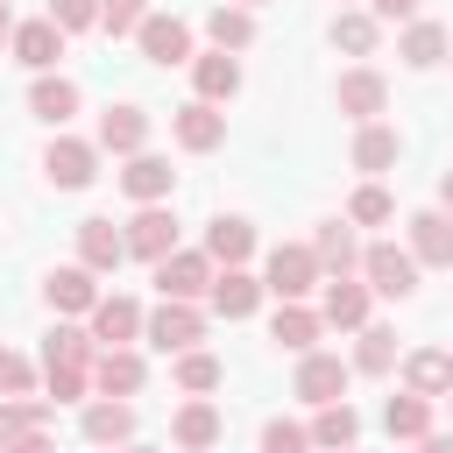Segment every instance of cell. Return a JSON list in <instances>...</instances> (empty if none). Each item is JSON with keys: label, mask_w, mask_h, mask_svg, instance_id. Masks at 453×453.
Returning <instances> with one entry per match:
<instances>
[{"label": "cell", "mask_w": 453, "mask_h": 453, "mask_svg": "<svg viewBox=\"0 0 453 453\" xmlns=\"http://www.w3.org/2000/svg\"><path fill=\"white\" fill-rule=\"evenodd\" d=\"M319 255H311V241H276L269 248V262H262V290L276 297V304H304L311 290H319Z\"/></svg>", "instance_id": "1"}, {"label": "cell", "mask_w": 453, "mask_h": 453, "mask_svg": "<svg viewBox=\"0 0 453 453\" xmlns=\"http://www.w3.org/2000/svg\"><path fill=\"white\" fill-rule=\"evenodd\" d=\"M354 276L368 283V297H411V290H418V262H411V248H396V241H368Z\"/></svg>", "instance_id": "2"}, {"label": "cell", "mask_w": 453, "mask_h": 453, "mask_svg": "<svg viewBox=\"0 0 453 453\" xmlns=\"http://www.w3.org/2000/svg\"><path fill=\"white\" fill-rule=\"evenodd\" d=\"M212 276H219V269H212L205 248H170V255L156 262V290H163L170 304H198V297L212 290Z\"/></svg>", "instance_id": "3"}, {"label": "cell", "mask_w": 453, "mask_h": 453, "mask_svg": "<svg viewBox=\"0 0 453 453\" xmlns=\"http://www.w3.org/2000/svg\"><path fill=\"white\" fill-rule=\"evenodd\" d=\"M142 340H149L156 354H191V347L205 340V311H198V304H170V297H163V304L142 319Z\"/></svg>", "instance_id": "4"}, {"label": "cell", "mask_w": 453, "mask_h": 453, "mask_svg": "<svg viewBox=\"0 0 453 453\" xmlns=\"http://www.w3.org/2000/svg\"><path fill=\"white\" fill-rule=\"evenodd\" d=\"M42 177H50L57 191H85V184L99 177V142H78V134H57V142L42 149Z\"/></svg>", "instance_id": "5"}, {"label": "cell", "mask_w": 453, "mask_h": 453, "mask_svg": "<svg viewBox=\"0 0 453 453\" xmlns=\"http://www.w3.org/2000/svg\"><path fill=\"white\" fill-rule=\"evenodd\" d=\"M333 106L347 113V120H382V106H389V85H382V71H368V64H354V71H340V85H333Z\"/></svg>", "instance_id": "6"}, {"label": "cell", "mask_w": 453, "mask_h": 453, "mask_svg": "<svg viewBox=\"0 0 453 453\" xmlns=\"http://www.w3.org/2000/svg\"><path fill=\"white\" fill-rule=\"evenodd\" d=\"M347 382H354V368H347L340 354H319V347H311V354H297V396H304L311 411H319V403H340V396H347Z\"/></svg>", "instance_id": "7"}, {"label": "cell", "mask_w": 453, "mask_h": 453, "mask_svg": "<svg viewBox=\"0 0 453 453\" xmlns=\"http://www.w3.org/2000/svg\"><path fill=\"white\" fill-rule=\"evenodd\" d=\"M127 262V234L113 226V219H78V269H92V276H113Z\"/></svg>", "instance_id": "8"}, {"label": "cell", "mask_w": 453, "mask_h": 453, "mask_svg": "<svg viewBox=\"0 0 453 453\" xmlns=\"http://www.w3.org/2000/svg\"><path fill=\"white\" fill-rule=\"evenodd\" d=\"M120 234H127V255H142V262H163V255L177 248V212H170V205H142V212H134Z\"/></svg>", "instance_id": "9"}, {"label": "cell", "mask_w": 453, "mask_h": 453, "mask_svg": "<svg viewBox=\"0 0 453 453\" xmlns=\"http://www.w3.org/2000/svg\"><path fill=\"white\" fill-rule=\"evenodd\" d=\"M92 382H99V396H120V403H127V396L149 382V361H142L134 347H99V354H92Z\"/></svg>", "instance_id": "10"}, {"label": "cell", "mask_w": 453, "mask_h": 453, "mask_svg": "<svg viewBox=\"0 0 453 453\" xmlns=\"http://www.w3.org/2000/svg\"><path fill=\"white\" fill-rule=\"evenodd\" d=\"M403 389L425 396V403L453 396V354H446V347H411V354H403Z\"/></svg>", "instance_id": "11"}, {"label": "cell", "mask_w": 453, "mask_h": 453, "mask_svg": "<svg viewBox=\"0 0 453 453\" xmlns=\"http://www.w3.org/2000/svg\"><path fill=\"white\" fill-rule=\"evenodd\" d=\"M134 42H142V57L163 64V71H170V64H191V28H184L177 14H149V21L134 28Z\"/></svg>", "instance_id": "12"}, {"label": "cell", "mask_w": 453, "mask_h": 453, "mask_svg": "<svg viewBox=\"0 0 453 453\" xmlns=\"http://www.w3.org/2000/svg\"><path fill=\"white\" fill-rule=\"evenodd\" d=\"M170 134H177V149L205 156V149H219V142H226V113H219V106H205V99H191V106H177V113H170Z\"/></svg>", "instance_id": "13"}, {"label": "cell", "mask_w": 453, "mask_h": 453, "mask_svg": "<svg viewBox=\"0 0 453 453\" xmlns=\"http://www.w3.org/2000/svg\"><path fill=\"white\" fill-rule=\"evenodd\" d=\"M120 191L134 198V205H163L170 191H177V170H170V156H127V170H120Z\"/></svg>", "instance_id": "14"}, {"label": "cell", "mask_w": 453, "mask_h": 453, "mask_svg": "<svg viewBox=\"0 0 453 453\" xmlns=\"http://www.w3.org/2000/svg\"><path fill=\"white\" fill-rule=\"evenodd\" d=\"M219 432H226V418H219V403H205V396L177 403V418H170V439H177L184 453H212Z\"/></svg>", "instance_id": "15"}, {"label": "cell", "mask_w": 453, "mask_h": 453, "mask_svg": "<svg viewBox=\"0 0 453 453\" xmlns=\"http://www.w3.org/2000/svg\"><path fill=\"white\" fill-rule=\"evenodd\" d=\"M403 226H411V262H418V269H446V262H453V219H446L439 205H432V212H411Z\"/></svg>", "instance_id": "16"}, {"label": "cell", "mask_w": 453, "mask_h": 453, "mask_svg": "<svg viewBox=\"0 0 453 453\" xmlns=\"http://www.w3.org/2000/svg\"><path fill=\"white\" fill-rule=\"evenodd\" d=\"M7 50H14V64H28V71L42 78V71L64 57V28H57L50 14H42V21H14V42H7Z\"/></svg>", "instance_id": "17"}, {"label": "cell", "mask_w": 453, "mask_h": 453, "mask_svg": "<svg viewBox=\"0 0 453 453\" xmlns=\"http://www.w3.org/2000/svg\"><path fill=\"white\" fill-rule=\"evenodd\" d=\"M99 149H113V156H142V149H149V113H142L134 99L106 106V113H99Z\"/></svg>", "instance_id": "18"}, {"label": "cell", "mask_w": 453, "mask_h": 453, "mask_svg": "<svg viewBox=\"0 0 453 453\" xmlns=\"http://www.w3.org/2000/svg\"><path fill=\"white\" fill-rule=\"evenodd\" d=\"M85 319H92L85 333H92L99 347H127V340H142V304H134V297H99Z\"/></svg>", "instance_id": "19"}, {"label": "cell", "mask_w": 453, "mask_h": 453, "mask_svg": "<svg viewBox=\"0 0 453 453\" xmlns=\"http://www.w3.org/2000/svg\"><path fill=\"white\" fill-rule=\"evenodd\" d=\"M191 85H198V99H205V106H226V99L241 92V57H226V50L191 57Z\"/></svg>", "instance_id": "20"}, {"label": "cell", "mask_w": 453, "mask_h": 453, "mask_svg": "<svg viewBox=\"0 0 453 453\" xmlns=\"http://www.w3.org/2000/svg\"><path fill=\"white\" fill-rule=\"evenodd\" d=\"M42 297H50V311H92L99 304V283H92V269H78V262H64V269H50L42 276Z\"/></svg>", "instance_id": "21"}, {"label": "cell", "mask_w": 453, "mask_h": 453, "mask_svg": "<svg viewBox=\"0 0 453 453\" xmlns=\"http://www.w3.org/2000/svg\"><path fill=\"white\" fill-rule=\"evenodd\" d=\"M78 432H85L92 446H127V439H134V403H120V396H99V403H85Z\"/></svg>", "instance_id": "22"}, {"label": "cell", "mask_w": 453, "mask_h": 453, "mask_svg": "<svg viewBox=\"0 0 453 453\" xmlns=\"http://www.w3.org/2000/svg\"><path fill=\"white\" fill-rule=\"evenodd\" d=\"M205 297H212L219 319H255V304H262V276H248V269H219Z\"/></svg>", "instance_id": "23"}, {"label": "cell", "mask_w": 453, "mask_h": 453, "mask_svg": "<svg viewBox=\"0 0 453 453\" xmlns=\"http://www.w3.org/2000/svg\"><path fill=\"white\" fill-rule=\"evenodd\" d=\"M319 319H326V326H347V333H361V326H368V283H361V276H333V283H326V304H319Z\"/></svg>", "instance_id": "24"}, {"label": "cell", "mask_w": 453, "mask_h": 453, "mask_svg": "<svg viewBox=\"0 0 453 453\" xmlns=\"http://www.w3.org/2000/svg\"><path fill=\"white\" fill-rule=\"evenodd\" d=\"M304 432H311V446H319V453H347V446L361 439V411H354L347 396H340V403H319V418H311Z\"/></svg>", "instance_id": "25"}, {"label": "cell", "mask_w": 453, "mask_h": 453, "mask_svg": "<svg viewBox=\"0 0 453 453\" xmlns=\"http://www.w3.org/2000/svg\"><path fill=\"white\" fill-rule=\"evenodd\" d=\"M205 255H212V262H226V269H241V262L255 255V226H248L241 212H219V219L205 226Z\"/></svg>", "instance_id": "26"}, {"label": "cell", "mask_w": 453, "mask_h": 453, "mask_svg": "<svg viewBox=\"0 0 453 453\" xmlns=\"http://www.w3.org/2000/svg\"><path fill=\"white\" fill-rule=\"evenodd\" d=\"M311 255H319V269H333V276H354V269H361V248H354V226H347V219H319Z\"/></svg>", "instance_id": "27"}, {"label": "cell", "mask_w": 453, "mask_h": 453, "mask_svg": "<svg viewBox=\"0 0 453 453\" xmlns=\"http://www.w3.org/2000/svg\"><path fill=\"white\" fill-rule=\"evenodd\" d=\"M319 333H326V319H319L311 304H276V319H269V340L290 347V354H311Z\"/></svg>", "instance_id": "28"}, {"label": "cell", "mask_w": 453, "mask_h": 453, "mask_svg": "<svg viewBox=\"0 0 453 453\" xmlns=\"http://www.w3.org/2000/svg\"><path fill=\"white\" fill-rule=\"evenodd\" d=\"M446 50H453V35H446L439 21H403V42H396V57H403L411 71H432V64H446Z\"/></svg>", "instance_id": "29"}, {"label": "cell", "mask_w": 453, "mask_h": 453, "mask_svg": "<svg viewBox=\"0 0 453 453\" xmlns=\"http://www.w3.org/2000/svg\"><path fill=\"white\" fill-rule=\"evenodd\" d=\"M28 113H35V120H50V127H64V120L78 113V85H71V78H50V71H42V78L28 85Z\"/></svg>", "instance_id": "30"}, {"label": "cell", "mask_w": 453, "mask_h": 453, "mask_svg": "<svg viewBox=\"0 0 453 453\" xmlns=\"http://www.w3.org/2000/svg\"><path fill=\"white\" fill-rule=\"evenodd\" d=\"M92 354H99V340L85 326H71V319L42 340V368H92Z\"/></svg>", "instance_id": "31"}, {"label": "cell", "mask_w": 453, "mask_h": 453, "mask_svg": "<svg viewBox=\"0 0 453 453\" xmlns=\"http://www.w3.org/2000/svg\"><path fill=\"white\" fill-rule=\"evenodd\" d=\"M50 425V396H0V453Z\"/></svg>", "instance_id": "32"}, {"label": "cell", "mask_w": 453, "mask_h": 453, "mask_svg": "<svg viewBox=\"0 0 453 453\" xmlns=\"http://www.w3.org/2000/svg\"><path fill=\"white\" fill-rule=\"evenodd\" d=\"M205 35H212V50H226V57H234V50H248V42H255V14H248V7H234V0H219V7L205 14Z\"/></svg>", "instance_id": "33"}, {"label": "cell", "mask_w": 453, "mask_h": 453, "mask_svg": "<svg viewBox=\"0 0 453 453\" xmlns=\"http://www.w3.org/2000/svg\"><path fill=\"white\" fill-rule=\"evenodd\" d=\"M403 156V142H396V127H382V120H368L361 134H354V170H368V177H382L389 163Z\"/></svg>", "instance_id": "34"}, {"label": "cell", "mask_w": 453, "mask_h": 453, "mask_svg": "<svg viewBox=\"0 0 453 453\" xmlns=\"http://www.w3.org/2000/svg\"><path fill=\"white\" fill-rule=\"evenodd\" d=\"M347 368H354V375H389V368H396V333H389V326H361Z\"/></svg>", "instance_id": "35"}, {"label": "cell", "mask_w": 453, "mask_h": 453, "mask_svg": "<svg viewBox=\"0 0 453 453\" xmlns=\"http://www.w3.org/2000/svg\"><path fill=\"white\" fill-rule=\"evenodd\" d=\"M170 375H177V389H184V396H212V389L226 382V368H219V354H205V347H191V354H177V368H170Z\"/></svg>", "instance_id": "36"}, {"label": "cell", "mask_w": 453, "mask_h": 453, "mask_svg": "<svg viewBox=\"0 0 453 453\" xmlns=\"http://www.w3.org/2000/svg\"><path fill=\"white\" fill-rule=\"evenodd\" d=\"M382 425H389V439H411V446H418V439L432 432V403L403 389V396H389V403H382Z\"/></svg>", "instance_id": "37"}, {"label": "cell", "mask_w": 453, "mask_h": 453, "mask_svg": "<svg viewBox=\"0 0 453 453\" xmlns=\"http://www.w3.org/2000/svg\"><path fill=\"white\" fill-rule=\"evenodd\" d=\"M375 42H382V21H375V14H333V50L375 57Z\"/></svg>", "instance_id": "38"}, {"label": "cell", "mask_w": 453, "mask_h": 453, "mask_svg": "<svg viewBox=\"0 0 453 453\" xmlns=\"http://www.w3.org/2000/svg\"><path fill=\"white\" fill-rule=\"evenodd\" d=\"M389 219H396V198H389V191L368 177V184L347 198V226H389Z\"/></svg>", "instance_id": "39"}, {"label": "cell", "mask_w": 453, "mask_h": 453, "mask_svg": "<svg viewBox=\"0 0 453 453\" xmlns=\"http://www.w3.org/2000/svg\"><path fill=\"white\" fill-rule=\"evenodd\" d=\"M149 21V0H99V28L106 35H134Z\"/></svg>", "instance_id": "40"}, {"label": "cell", "mask_w": 453, "mask_h": 453, "mask_svg": "<svg viewBox=\"0 0 453 453\" xmlns=\"http://www.w3.org/2000/svg\"><path fill=\"white\" fill-rule=\"evenodd\" d=\"M0 396H35V361L0 347Z\"/></svg>", "instance_id": "41"}, {"label": "cell", "mask_w": 453, "mask_h": 453, "mask_svg": "<svg viewBox=\"0 0 453 453\" xmlns=\"http://www.w3.org/2000/svg\"><path fill=\"white\" fill-rule=\"evenodd\" d=\"M262 453H311V432L290 425V418H269L262 425Z\"/></svg>", "instance_id": "42"}, {"label": "cell", "mask_w": 453, "mask_h": 453, "mask_svg": "<svg viewBox=\"0 0 453 453\" xmlns=\"http://www.w3.org/2000/svg\"><path fill=\"white\" fill-rule=\"evenodd\" d=\"M50 21H57L64 35H78V28H99V0H50Z\"/></svg>", "instance_id": "43"}, {"label": "cell", "mask_w": 453, "mask_h": 453, "mask_svg": "<svg viewBox=\"0 0 453 453\" xmlns=\"http://www.w3.org/2000/svg\"><path fill=\"white\" fill-rule=\"evenodd\" d=\"M42 382H50V403H78L85 382H92V368H42Z\"/></svg>", "instance_id": "44"}, {"label": "cell", "mask_w": 453, "mask_h": 453, "mask_svg": "<svg viewBox=\"0 0 453 453\" xmlns=\"http://www.w3.org/2000/svg\"><path fill=\"white\" fill-rule=\"evenodd\" d=\"M418 7H425V0H368L375 21H418Z\"/></svg>", "instance_id": "45"}, {"label": "cell", "mask_w": 453, "mask_h": 453, "mask_svg": "<svg viewBox=\"0 0 453 453\" xmlns=\"http://www.w3.org/2000/svg\"><path fill=\"white\" fill-rule=\"evenodd\" d=\"M7 453H57V439H50V432H28V439H14Z\"/></svg>", "instance_id": "46"}, {"label": "cell", "mask_w": 453, "mask_h": 453, "mask_svg": "<svg viewBox=\"0 0 453 453\" xmlns=\"http://www.w3.org/2000/svg\"><path fill=\"white\" fill-rule=\"evenodd\" d=\"M418 453H453V432H425V439H418Z\"/></svg>", "instance_id": "47"}, {"label": "cell", "mask_w": 453, "mask_h": 453, "mask_svg": "<svg viewBox=\"0 0 453 453\" xmlns=\"http://www.w3.org/2000/svg\"><path fill=\"white\" fill-rule=\"evenodd\" d=\"M439 212H446V219H453V170H446V177H439Z\"/></svg>", "instance_id": "48"}, {"label": "cell", "mask_w": 453, "mask_h": 453, "mask_svg": "<svg viewBox=\"0 0 453 453\" xmlns=\"http://www.w3.org/2000/svg\"><path fill=\"white\" fill-rule=\"evenodd\" d=\"M0 42H14V7L0 0Z\"/></svg>", "instance_id": "49"}, {"label": "cell", "mask_w": 453, "mask_h": 453, "mask_svg": "<svg viewBox=\"0 0 453 453\" xmlns=\"http://www.w3.org/2000/svg\"><path fill=\"white\" fill-rule=\"evenodd\" d=\"M113 453H156V446H134V439H127V446H113Z\"/></svg>", "instance_id": "50"}, {"label": "cell", "mask_w": 453, "mask_h": 453, "mask_svg": "<svg viewBox=\"0 0 453 453\" xmlns=\"http://www.w3.org/2000/svg\"><path fill=\"white\" fill-rule=\"evenodd\" d=\"M234 7H248V14H255V7H262V0H234Z\"/></svg>", "instance_id": "51"}, {"label": "cell", "mask_w": 453, "mask_h": 453, "mask_svg": "<svg viewBox=\"0 0 453 453\" xmlns=\"http://www.w3.org/2000/svg\"><path fill=\"white\" fill-rule=\"evenodd\" d=\"M347 453H361V446H347Z\"/></svg>", "instance_id": "52"}]
</instances>
